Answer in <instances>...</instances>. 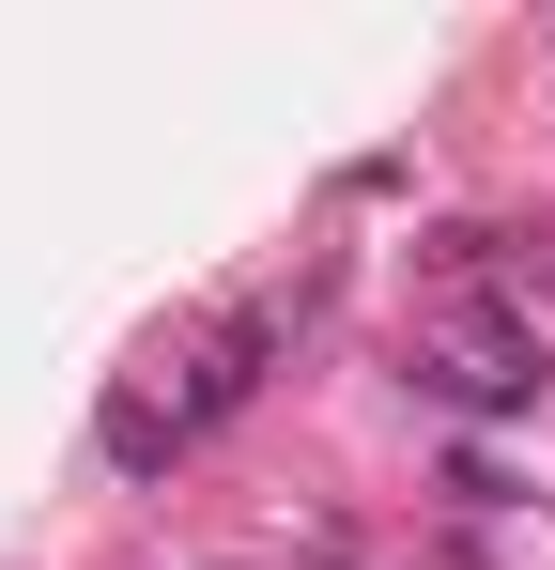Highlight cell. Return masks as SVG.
<instances>
[{"mask_svg":"<svg viewBox=\"0 0 555 570\" xmlns=\"http://www.w3.org/2000/svg\"><path fill=\"white\" fill-rule=\"evenodd\" d=\"M417 371H432V401L494 416V401H525V385H541V324H509V308H463V324L417 355Z\"/></svg>","mask_w":555,"mask_h":570,"instance_id":"1","label":"cell"},{"mask_svg":"<svg viewBox=\"0 0 555 570\" xmlns=\"http://www.w3.org/2000/svg\"><path fill=\"white\" fill-rule=\"evenodd\" d=\"M108 463H124V478H171L185 463V401H108Z\"/></svg>","mask_w":555,"mask_h":570,"instance_id":"3","label":"cell"},{"mask_svg":"<svg viewBox=\"0 0 555 570\" xmlns=\"http://www.w3.org/2000/svg\"><path fill=\"white\" fill-rule=\"evenodd\" d=\"M263 355H278V308H232V324L185 355V432H201V416H232V401L263 385Z\"/></svg>","mask_w":555,"mask_h":570,"instance_id":"2","label":"cell"}]
</instances>
